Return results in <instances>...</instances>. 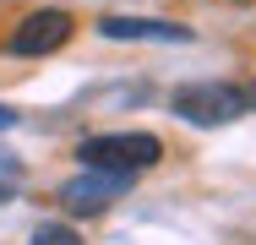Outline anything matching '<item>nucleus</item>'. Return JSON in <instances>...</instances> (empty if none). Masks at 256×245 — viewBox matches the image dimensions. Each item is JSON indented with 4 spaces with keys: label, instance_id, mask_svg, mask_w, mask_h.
<instances>
[{
    "label": "nucleus",
    "instance_id": "obj_8",
    "mask_svg": "<svg viewBox=\"0 0 256 245\" xmlns=\"http://www.w3.org/2000/svg\"><path fill=\"white\" fill-rule=\"evenodd\" d=\"M0 202H11V191H6V186H0Z\"/></svg>",
    "mask_w": 256,
    "mask_h": 245
},
{
    "label": "nucleus",
    "instance_id": "obj_7",
    "mask_svg": "<svg viewBox=\"0 0 256 245\" xmlns=\"http://www.w3.org/2000/svg\"><path fill=\"white\" fill-rule=\"evenodd\" d=\"M11 126H16V109H6V104H0V131H11Z\"/></svg>",
    "mask_w": 256,
    "mask_h": 245
},
{
    "label": "nucleus",
    "instance_id": "obj_3",
    "mask_svg": "<svg viewBox=\"0 0 256 245\" xmlns=\"http://www.w3.org/2000/svg\"><path fill=\"white\" fill-rule=\"evenodd\" d=\"M126 191H131V174L88 169V174H76V180L60 186V202H66V212H104V207H114Z\"/></svg>",
    "mask_w": 256,
    "mask_h": 245
},
{
    "label": "nucleus",
    "instance_id": "obj_2",
    "mask_svg": "<svg viewBox=\"0 0 256 245\" xmlns=\"http://www.w3.org/2000/svg\"><path fill=\"white\" fill-rule=\"evenodd\" d=\"M76 158L88 169H114V174H142L164 158V142L153 131H109V136H88L76 147Z\"/></svg>",
    "mask_w": 256,
    "mask_h": 245
},
{
    "label": "nucleus",
    "instance_id": "obj_4",
    "mask_svg": "<svg viewBox=\"0 0 256 245\" xmlns=\"http://www.w3.org/2000/svg\"><path fill=\"white\" fill-rule=\"evenodd\" d=\"M71 11H28L22 22H16V33H11V54H54V49L71 38Z\"/></svg>",
    "mask_w": 256,
    "mask_h": 245
},
{
    "label": "nucleus",
    "instance_id": "obj_5",
    "mask_svg": "<svg viewBox=\"0 0 256 245\" xmlns=\"http://www.w3.org/2000/svg\"><path fill=\"white\" fill-rule=\"evenodd\" d=\"M104 38H153V44H186L191 28L180 22H153V16H104L98 22Z\"/></svg>",
    "mask_w": 256,
    "mask_h": 245
},
{
    "label": "nucleus",
    "instance_id": "obj_6",
    "mask_svg": "<svg viewBox=\"0 0 256 245\" xmlns=\"http://www.w3.org/2000/svg\"><path fill=\"white\" fill-rule=\"evenodd\" d=\"M28 245H82V240H76V229H66V224H44V229H33Z\"/></svg>",
    "mask_w": 256,
    "mask_h": 245
},
{
    "label": "nucleus",
    "instance_id": "obj_1",
    "mask_svg": "<svg viewBox=\"0 0 256 245\" xmlns=\"http://www.w3.org/2000/svg\"><path fill=\"white\" fill-rule=\"evenodd\" d=\"M174 114L191 126H229L256 114V82H191L174 93Z\"/></svg>",
    "mask_w": 256,
    "mask_h": 245
}]
</instances>
